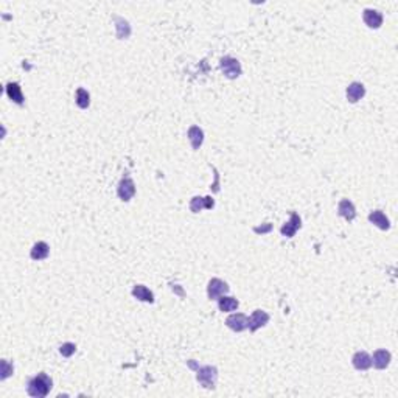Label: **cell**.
<instances>
[{
  "label": "cell",
  "mask_w": 398,
  "mask_h": 398,
  "mask_svg": "<svg viewBox=\"0 0 398 398\" xmlns=\"http://www.w3.org/2000/svg\"><path fill=\"white\" fill-rule=\"evenodd\" d=\"M365 93V87L361 83H352L347 87V98L350 103H356L360 101Z\"/></svg>",
  "instance_id": "cell-13"
},
{
  "label": "cell",
  "mask_w": 398,
  "mask_h": 398,
  "mask_svg": "<svg viewBox=\"0 0 398 398\" xmlns=\"http://www.w3.org/2000/svg\"><path fill=\"white\" fill-rule=\"evenodd\" d=\"M229 291V285L226 282H222L221 278H212L207 286V294H209V299H219L221 296Z\"/></svg>",
  "instance_id": "cell-4"
},
{
  "label": "cell",
  "mask_w": 398,
  "mask_h": 398,
  "mask_svg": "<svg viewBox=\"0 0 398 398\" xmlns=\"http://www.w3.org/2000/svg\"><path fill=\"white\" fill-rule=\"evenodd\" d=\"M362 19L369 28H380L381 23H383V14L378 10H370V8H367V10L362 11Z\"/></svg>",
  "instance_id": "cell-8"
},
{
  "label": "cell",
  "mask_w": 398,
  "mask_h": 398,
  "mask_svg": "<svg viewBox=\"0 0 398 398\" xmlns=\"http://www.w3.org/2000/svg\"><path fill=\"white\" fill-rule=\"evenodd\" d=\"M352 362L355 365V369H358V370H367L370 365H372V358L367 353H365V352H358V353H355Z\"/></svg>",
  "instance_id": "cell-18"
},
{
  "label": "cell",
  "mask_w": 398,
  "mask_h": 398,
  "mask_svg": "<svg viewBox=\"0 0 398 398\" xmlns=\"http://www.w3.org/2000/svg\"><path fill=\"white\" fill-rule=\"evenodd\" d=\"M5 89H6L8 98L13 100L14 103H18V105H23V95H22V89L19 83H8Z\"/></svg>",
  "instance_id": "cell-17"
},
{
  "label": "cell",
  "mask_w": 398,
  "mask_h": 398,
  "mask_svg": "<svg viewBox=\"0 0 398 398\" xmlns=\"http://www.w3.org/2000/svg\"><path fill=\"white\" fill-rule=\"evenodd\" d=\"M215 205V201L210 198V196H195L192 199V202H190V210L193 213H198L201 212L202 209H213Z\"/></svg>",
  "instance_id": "cell-9"
},
{
  "label": "cell",
  "mask_w": 398,
  "mask_h": 398,
  "mask_svg": "<svg viewBox=\"0 0 398 398\" xmlns=\"http://www.w3.org/2000/svg\"><path fill=\"white\" fill-rule=\"evenodd\" d=\"M190 365L198 370L196 378L205 389H213L215 387V383H217V378H218L217 367H213V365H202V367H196V364H193V362H190Z\"/></svg>",
  "instance_id": "cell-2"
},
{
  "label": "cell",
  "mask_w": 398,
  "mask_h": 398,
  "mask_svg": "<svg viewBox=\"0 0 398 398\" xmlns=\"http://www.w3.org/2000/svg\"><path fill=\"white\" fill-rule=\"evenodd\" d=\"M0 367H2V380H6L14 372L13 364H10L6 360H2V362H0Z\"/></svg>",
  "instance_id": "cell-24"
},
{
  "label": "cell",
  "mask_w": 398,
  "mask_h": 398,
  "mask_svg": "<svg viewBox=\"0 0 398 398\" xmlns=\"http://www.w3.org/2000/svg\"><path fill=\"white\" fill-rule=\"evenodd\" d=\"M115 22H117V36L120 37V39H125V37H128L131 35V27H129V23L126 22L125 19L122 18H115Z\"/></svg>",
  "instance_id": "cell-21"
},
{
  "label": "cell",
  "mask_w": 398,
  "mask_h": 398,
  "mask_svg": "<svg viewBox=\"0 0 398 398\" xmlns=\"http://www.w3.org/2000/svg\"><path fill=\"white\" fill-rule=\"evenodd\" d=\"M269 230H271V224H268L266 227H255V232L257 234H260V232L265 234V232H269Z\"/></svg>",
  "instance_id": "cell-25"
},
{
  "label": "cell",
  "mask_w": 398,
  "mask_h": 398,
  "mask_svg": "<svg viewBox=\"0 0 398 398\" xmlns=\"http://www.w3.org/2000/svg\"><path fill=\"white\" fill-rule=\"evenodd\" d=\"M52 386H53L52 378L47 375V373H39V375H36L35 378H31L28 381L27 392H28L30 397L44 398V397H47L50 394Z\"/></svg>",
  "instance_id": "cell-1"
},
{
  "label": "cell",
  "mask_w": 398,
  "mask_h": 398,
  "mask_svg": "<svg viewBox=\"0 0 398 398\" xmlns=\"http://www.w3.org/2000/svg\"><path fill=\"white\" fill-rule=\"evenodd\" d=\"M268 322H269V314L266 311H261V309H255L248 319V327L251 331H257L258 328L265 327Z\"/></svg>",
  "instance_id": "cell-6"
},
{
  "label": "cell",
  "mask_w": 398,
  "mask_h": 398,
  "mask_svg": "<svg viewBox=\"0 0 398 398\" xmlns=\"http://www.w3.org/2000/svg\"><path fill=\"white\" fill-rule=\"evenodd\" d=\"M338 213L341 215L342 218L352 221L356 217V209H355V205H353L352 201H348V199H342V201L339 202V205H338Z\"/></svg>",
  "instance_id": "cell-12"
},
{
  "label": "cell",
  "mask_w": 398,
  "mask_h": 398,
  "mask_svg": "<svg viewBox=\"0 0 398 398\" xmlns=\"http://www.w3.org/2000/svg\"><path fill=\"white\" fill-rule=\"evenodd\" d=\"M300 222H302V221H300V217H299V215H297V213H291V219L280 229V230H282V235L288 236V238L294 236V235H296L297 230L300 229Z\"/></svg>",
  "instance_id": "cell-10"
},
{
  "label": "cell",
  "mask_w": 398,
  "mask_h": 398,
  "mask_svg": "<svg viewBox=\"0 0 398 398\" xmlns=\"http://www.w3.org/2000/svg\"><path fill=\"white\" fill-rule=\"evenodd\" d=\"M238 305H240V302H238L235 297L221 296V297L218 299V307H219L221 311H224V313L235 311V309L238 308Z\"/></svg>",
  "instance_id": "cell-20"
},
{
  "label": "cell",
  "mask_w": 398,
  "mask_h": 398,
  "mask_svg": "<svg viewBox=\"0 0 398 398\" xmlns=\"http://www.w3.org/2000/svg\"><path fill=\"white\" fill-rule=\"evenodd\" d=\"M49 253H50V248H49V244L44 243V241H37L35 246H33V249H31L30 252V257L33 258V260H45L47 257H49Z\"/></svg>",
  "instance_id": "cell-15"
},
{
  "label": "cell",
  "mask_w": 398,
  "mask_h": 398,
  "mask_svg": "<svg viewBox=\"0 0 398 398\" xmlns=\"http://www.w3.org/2000/svg\"><path fill=\"white\" fill-rule=\"evenodd\" d=\"M369 221L372 222V224H375L377 227H380L381 230H387L389 227H391V222H389L387 217L386 215L381 212V210H373L370 212L369 215Z\"/></svg>",
  "instance_id": "cell-14"
},
{
  "label": "cell",
  "mask_w": 398,
  "mask_h": 398,
  "mask_svg": "<svg viewBox=\"0 0 398 398\" xmlns=\"http://www.w3.org/2000/svg\"><path fill=\"white\" fill-rule=\"evenodd\" d=\"M221 70L229 79H235L241 75V64L240 61L232 56H224L221 59Z\"/></svg>",
  "instance_id": "cell-3"
},
{
  "label": "cell",
  "mask_w": 398,
  "mask_h": 398,
  "mask_svg": "<svg viewBox=\"0 0 398 398\" xmlns=\"http://www.w3.org/2000/svg\"><path fill=\"white\" fill-rule=\"evenodd\" d=\"M76 105L81 109L89 108V105H90L89 92H87L86 89H83V87H79V89L76 90Z\"/></svg>",
  "instance_id": "cell-22"
},
{
  "label": "cell",
  "mask_w": 398,
  "mask_h": 398,
  "mask_svg": "<svg viewBox=\"0 0 398 398\" xmlns=\"http://www.w3.org/2000/svg\"><path fill=\"white\" fill-rule=\"evenodd\" d=\"M75 350H76L75 344H72V342H66V344H62V345H61L59 353H61L62 356H66V358H70L72 355L75 353Z\"/></svg>",
  "instance_id": "cell-23"
},
{
  "label": "cell",
  "mask_w": 398,
  "mask_h": 398,
  "mask_svg": "<svg viewBox=\"0 0 398 398\" xmlns=\"http://www.w3.org/2000/svg\"><path fill=\"white\" fill-rule=\"evenodd\" d=\"M132 296L135 299H139L142 302H148V304H153L154 302V294L151 292L146 286L143 285H135L132 288Z\"/></svg>",
  "instance_id": "cell-16"
},
{
  "label": "cell",
  "mask_w": 398,
  "mask_h": 398,
  "mask_svg": "<svg viewBox=\"0 0 398 398\" xmlns=\"http://www.w3.org/2000/svg\"><path fill=\"white\" fill-rule=\"evenodd\" d=\"M372 362L375 365L377 369H386L389 362H391V353L387 352L384 348H380L377 350L375 353H373V358H372Z\"/></svg>",
  "instance_id": "cell-11"
},
{
  "label": "cell",
  "mask_w": 398,
  "mask_h": 398,
  "mask_svg": "<svg viewBox=\"0 0 398 398\" xmlns=\"http://www.w3.org/2000/svg\"><path fill=\"white\" fill-rule=\"evenodd\" d=\"M226 325L234 331H243L248 328V317H246L243 313L230 314L226 319Z\"/></svg>",
  "instance_id": "cell-7"
},
{
  "label": "cell",
  "mask_w": 398,
  "mask_h": 398,
  "mask_svg": "<svg viewBox=\"0 0 398 398\" xmlns=\"http://www.w3.org/2000/svg\"><path fill=\"white\" fill-rule=\"evenodd\" d=\"M188 140L190 143H192V146L193 149H199V146L202 145V142H204V132L202 129L199 128V126H192V128L188 129Z\"/></svg>",
  "instance_id": "cell-19"
},
{
  "label": "cell",
  "mask_w": 398,
  "mask_h": 398,
  "mask_svg": "<svg viewBox=\"0 0 398 398\" xmlns=\"http://www.w3.org/2000/svg\"><path fill=\"white\" fill-rule=\"evenodd\" d=\"M117 193H118V198H120L122 201H129V199L135 195L134 181L131 178H123L120 181V184H118Z\"/></svg>",
  "instance_id": "cell-5"
}]
</instances>
